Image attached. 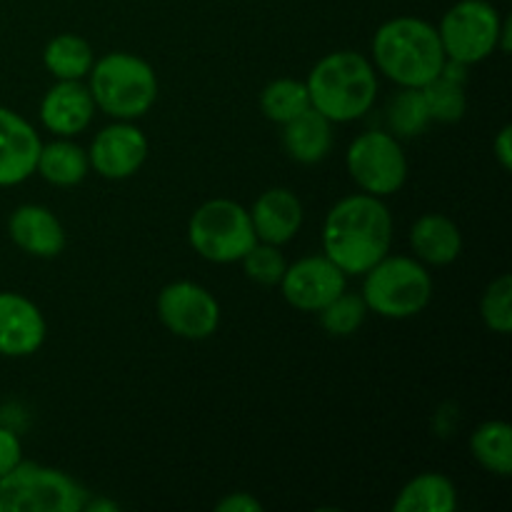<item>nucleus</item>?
I'll list each match as a JSON object with an SVG mask.
<instances>
[{"label": "nucleus", "instance_id": "7", "mask_svg": "<svg viewBox=\"0 0 512 512\" xmlns=\"http://www.w3.org/2000/svg\"><path fill=\"white\" fill-rule=\"evenodd\" d=\"M188 240L200 258L215 265L240 263L258 243L250 213L230 198L205 200L190 218Z\"/></svg>", "mask_w": 512, "mask_h": 512}, {"label": "nucleus", "instance_id": "33", "mask_svg": "<svg viewBox=\"0 0 512 512\" xmlns=\"http://www.w3.org/2000/svg\"><path fill=\"white\" fill-rule=\"evenodd\" d=\"M83 510H93V512L108 510V512H113V510H118V503H113V500H93V503H85Z\"/></svg>", "mask_w": 512, "mask_h": 512}, {"label": "nucleus", "instance_id": "4", "mask_svg": "<svg viewBox=\"0 0 512 512\" xmlns=\"http://www.w3.org/2000/svg\"><path fill=\"white\" fill-rule=\"evenodd\" d=\"M88 90L100 113L115 120H138L158 100V75L148 60L118 50L95 58Z\"/></svg>", "mask_w": 512, "mask_h": 512}, {"label": "nucleus", "instance_id": "27", "mask_svg": "<svg viewBox=\"0 0 512 512\" xmlns=\"http://www.w3.org/2000/svg\"><path fill=\"white\" fill-rule=\"evenodd\" d=\"M420 90H423L425 103H428L430 120H438V123H458L468 113L465 83L438 75V78H433Z\"/></svg>", "mask_w": 512, "mask_h": 512}, {"label": "nucleus", "instance_id": "29", "mask_svg": "<svg viewBox=\"0 0 512 512\" xmlns=\"http://www.w3.org/2000/svg\"><path fill=\"white\" fill-rule=\"evenodd\" d=\"M240 263H243L245 275H248L253 283L268 285V288L270 285H278L285 268H288V260H285L280 245L263 243V240H258V243L240 258Z\"/></svg>", "mask_w": 512, "mask_h": 512}, {"label": "nucleus", "instance_id": "11", "mask_svg": "<svg viewBox=\"0 0 512 512\" xmlns=\"http://www.w3.org/2000/svg\"><path fill=\"white\" fill-rule=\"evenodd\" d=\"M278 285L290 308L300 313H318L348 290V275L328 255H305L285 268Z\"/></svg>", "mask_w": 512, "mask_h": 512}, {"label": "nucleus", "instance_id": "9", "mask_svg": "<svg viewBox=\"0 0 512 512\" xmlns=\"http://www.w3.org/2000/svg\"><path fill=\"white\" fill-rule=\"evenodd\" d=\"M503 20L498 8L488 0L455 3L438 25L445 58L465 65L483 63L485 58L498 53Z\"/></svg>", "mask_w": 512, "mask_h": 512}, {"label": "nucleus", "instance_id": "21", "mask_svg": "<svg viewBox=\"0 0 512 512\" xmlns=\"http://www.w3.org/2000/svg\"><path fill=\"white\" fill-rule=\"evenodd\" d=\"M395 512H455L458 488L443 473H420L403 485L393 503Z\"/></svg>", "mask_w": 512, "mask_h": 512}, {"label": "nucleus", "instance_id": "23", "mask_svg": "<svg viewBox=\"0 0 512 512\" xmlns=\"http://www.w3.org/2000/svg\"><path fill=\"white\" fill-rule=\"evenodd\" d=\"M470 453L488 473L510 478L512 473V428L505 420H485L470 438Z\"/></svg>", "mask_w": 512, "mask_h": 512}, {"label": "nucleus", "instance_id": "19", "mask_svg": "<svg viewBox=\"0 0 512 512\" xmlns=\"http://www.w3.org/2000/svg\"><path fill=\"white\" fill-rule=\"evenodd\" d=\"M283 148L300 165H318L333 150V123L315 108L283 125Z\"/></svg>", "mask_w": 512, "mask_h": 512}, {"label": "nucleus", "instance_id": "8", "mask_svg": "<svg viewBox=\"0 0 512 512\" xmlns=\"http://www.w3.org/2000/svg\"><path fill=\"white\" fill-rule=\"evenodd\" d=\"M345 168L360 193L388 198L395 195L408 180V155L403 145L388 130L360 133L345 153Z\"/></svg>", "mask_w": 512, "mask_h": 512}, {"label": "nucleus", "instance_id": "31", "mask_svg": "<svg viewBox=\"0 0 512 512\" xmlns=\"http://www.w3.org/2000/svg\"><path fill=\"white\" fill-rule=\"evenodd\" d=\"M218 512H263V503L250 493H230L215 505Z\"/></svg>", "mask_w": 512, "mask_h": 512}, {"label": "nucleus", "instance_id": "20", "mask_svg": "<svg viewBox=\"0 0 512 512\" xmlns=\"http://www.w3.org/2000/svg\"><path fill=\"white\" fill-rule=\"evenodd\" d=\"M35 173L45 183L55 185V188H73V185H80L85 180V175L90 173L88 150H83L70 138H58L53 143H43L40 145Z\"/></svg>", "mask_w": 512, "mask_h": 512}, {"label": "nucleus", "instance_id": "3", "mask_svg": "<svg viewBox=\"0 0 512 512\" xmlns=\"http://www.w3.org/2000/svg\"><path fill=\"white\" fill-rule=\"evenodd\" d=\"M310 108L330 123H350L370 113L378 98V70L355 50H335L315 63L308 80Z\"/></svg>", "mask_w": 512, "mask_h": 512}, {"label": "nucleus", "instance_id": "22", "mask_svg": "<svg viewBox=\"0 0 512 512\" xmlns=\"http://www.w3.org/2000/svg\"><path fill=\"white\" fill-rule=\"evenodd\" d=\"M95 63L93 45L75 33H60L43 48V65L55 80L88 78Z\"/></svg>", "mask_w": 512, "mask_h": 512}, {"label": "nucleus", "instance_id": "1", "mask_svg": "<svg viewBox=\"0 0 512 512\" xmlns=\"http://www.w3.org/2000/svg\"><path fill=\"white\" fill-rule=\"evenodd\" d=\"M393 248V215L383 198L353 193L328 210L323 255L345 275H363Z\"/></svg>", "mask_w": 512, "mask_h": 512}, {"label": "nucleus", "instance_id": "15", "mask_svg": "<svg viewBox=\"0 0 512 512\" xmlns=\"http://www.w3.org/2000/svg\"><path fill=\"white\" fill-rule=\"evenodd\" d=\"M95 110L83 80H58L40 100V123L58 138H73L93 123Z\"/></svg>", "mask_w": 512, "mask_h": 512}, {"label": "nucleus", "instance_id": "6", "mask_svg": "<svg viewBox=\"0 0 512 512\" xmlns=\"http://www.w3.org/2000/svg\"><path fill=\"white\" fill-rule=\"evenodd\" d=\"M88 490L58 468L20 460L0 478V512H80Z\"/></svg>", "mask_w": 512, "mask_h": 512}, {"label": "nucleus", "instance_id": "16", "mask_svg": "<svg viewBox=\"0 0 512 512\" xmlns=\"http://www.w3.org/2000/svg\"><path fill=\"white\" fill-rule=\"evenodd\" d=\"M10 240L18 245L23 253L33 255V258H58L65 250L68 235H65L63 223L58 215L45 205H20L13 210L8 220Z\"/></svg>", "mask_w": 512, "mask_h": 512}, {"label": "nucleus", "instance_id": "30", "mask_svg": "<svg viewBox=\"0 0 512 512\" xmlns=\"http://www.w3.org/2000/svg\"><path fill=\"white\" fill-rule=\"evenodd\" d=\"M20 460H23V445H20V438L10 428H3V425H0V478L8 475Z\"/></svg>", "mask_w": 512, "mask_h": 512}, {"label": "nucleus", "instance_id": "28", "mask_svg": "<svg viewBox=\"0 0 512 512\" xmlns=\"http://www.w3.org/2000/svg\"><path fill=\"white\" fill-rule=\"evenodd\" d=\"M480 315L493 333L508 335L512 330V278L503 273L485 288L480 298Z\"/></svg>", "mask_w": 512, "mask_h": 512}, {"label": "nucleus", "instance_id": "10", "mask_svg": "<svg viewBox=\"0 0 512 512\" xmlns=\"http://www.w3.org/2000/svg\"><path fill=\"white\" fill-rule=\"evenodd\" d=\"M155 310L165 328L183 340H208L220 325V303L193 280H175L158 293Z\"/></svg>", "mask_w": 512, "mask_h": 512}, {"label": "nucleus", "instance_id": "5", "mask_svg": "<svg viewBox=\"0 0 512 512\" xmlns=\"http://www.w3.org/2000/svg\"><path fill=\"white\" fill-rule=\"evenodd\" d=\"M363 300L388 320L415 318L433 300V275L415 255H385L363 273Z\"/></svg>", "mask_w": 512, "mask_h": 512}, {"label": "nucleus", "instance_id": "25", "mask_svg": "<svg viewBox=\"0 0 512 512\" xmlns=\"http://www.w3.org/2000/svg\"><path fill=\"white\" fill-rule=\"evenodd\" d=\"M430 123L433 120H430L428 103H425V95L420 88H400L395 98L390 100L388 125L390 133L398 140L418 138L420 133H425Z\"/></svg>", "mask_w": 512, "mask_h": 512}, {"label": "nucleus", "instance_id": "17", "mask_svg": "<svg viewBox=\"0 0 512 512\" xmlns=\"http://www.w3.org/2000/svg\"><path fill=\"white\" fill-rule=\"evenodd\" d=\"M250 213L255 238L270 245H285L303 225V203L288 188H270L255 198Z\"/></svg>", "mask_w": 512, "mask_h": 512}, {"label": "nucleus", "instance_id": "32", "mask_svg": "<svg viewBox=\"0 0 512 512\" xmlns=\"http://www.w3.org/2000/svg\"><path fill=\"white\" fill-rule=\"evenodd\" d=\"M493 153H495V160L500 163V168L503 170L512 168V125H503L500 133L495 135Z\"/></svg>", "mask_w": 512, "mask_h": 512}, {"label": "nucleus", "instance_id": "2", "mask_svg": "<svg viewBox=\"0 0 512 512\" xmlns=\"http://www.w3.org/2000/svg\"><path fill=\"white\" fill-rule=\"evenodd\" d=\"M445 60L438 28L423 18H390L373 35L375 70L398 88H423L438 78Z\"/></svg>", "mask_w": 512, "mask_h": 512}, {"label": "nucleus", "instance_id": "12", "mask_svg": "<svg viewBox=\"0 0 512 512\" xmlns=\"http://www.w3.org/2000/svg\"><path fill=\"white\" fill-rule=\"evenodd\" d=\"M148 150V138L133 120H115L95 135L88 148V160L100 178L125 180L143 168Z\"/></svg>", "mask_w": 512, "mask_h": 512}, {"label": "nucleus", "instance_id": "24", "mask_svg": "<svg viewBox=\"0 0 512 512\" xmlns=\"http://www.w3.org/2000/svg\"><path fill=\"white\" fill-rule=\"evenodd\" d=\"M308 108L310 98L308 88H305V80L278 78L265 85L263 93H260V110H263V115L270 123L285 125Z\"/></svg>", "mask_w": 512, "mask_h": 512}, {"label": "nucleus", "instance_id": "14", "mask_svg": "<svg viewBox=\"0 0 512 512\" xmlns=\"http://www.w3.org/2000/svg\"><path fill=\"white\" fill-rule=\"evenodd\" d=\"M48 335L43 313L20 293H0V355L28 358L38 353Z\"/></svg>", "mask_w": 512, "mask_h": 512}, {"label": "nucleus", "instance_id": "13", "mask_svg": "<svg viewBox=\"0 0 512 512\" xmlns=\"http://www.w3.org/2000/svg\"><path fill=\"white\" fill-rule=\"evenodd\" d=\"M40 145L38 130L20 113L0 105V188L25 183L35 173Z\"/></svg>", "mask_w": 512, "mask_h": 512}, {"label": "nucleus", "instance_id": "18", "mask_svg": "<svg viewBox=\"0 0 512 512\" xmlns=\"http://www.w3.org/2000/svg\"><path fill=\"white\" fill-rule=\"evenodd\" d=\"M410 248L423 265L443 268L463 253V233L448 215L425 213L410 228Z\"/></svg>", "mask_w": 512, "mask_h": 512}, {"label": "nucleus", "instance_id": "26", "mask_svg": "<svg viewBox=\"0 0 512 512\" xmlns=\"http://www.w3.org/2000/svg\"><path fill=\"white\" fill-rule=\"evenodd\" d=\"M368 305H365L363 295H353L348 290L330 300L323 310H318L320 328L333 338H348V335L358 333L360 325L368 318Z\"/></svg>", "mask_w": 512, "mask_h": 512}]
</instances>
